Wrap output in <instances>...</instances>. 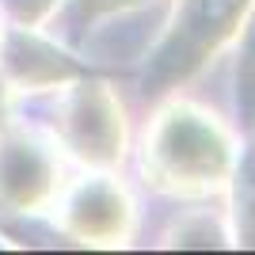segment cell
Returning <instances> with one entry per match:
<instances>
[{
  "label": "cell",
  "mask_w": 255,
  "mask_h": 255,
  "mask_svg": "<svg viewBox=\"0 0 255 255\" xmlns=\"http://www.w3.org/2000/svg\"><path fill=\"white\" fill-rule=\"evenodd\" d=\"M233 168V145L213 115L194 107H171L156 118L145 149V171L175 191H213Z\"/></svg>",
  "instance_id": "obj_1"
},
{
  "label": "cell",
  "mask_w": 255,
  "mask_h": 255,
  "mask_svg": "<svg viewBox=\"0 0 255 255\" xmlns=\"http://www.w3.org/2000/svg\"><path fill=\"white\" fill-rule=\"evenodd\" d=\"M61 133L92 164H115L122 156V111L103 84H84L61 111Z\"/></svg>",
  "instance_id": "obj_2"
},
{
  "label": "cell",
  "mask_w": 255,
  "mask_h": 255,
  "mask_svg": "<svg viewBox=\"0 0 255 255\" xmlns=\"http://www.w3.org/2000/svg\"><path fill=\"white\" fill-rule=\"evenodd\" d=\"M65 221L80 240L92 244H115L118 236H126L129 225V206L126 194L118 191L115 183L92 179L84 187H76L65 202Z\"/></svg>",
  "instance_id": "obj_3"
},
{
  "label": "cell",
  "mask_w": 255,
  "mask_h": 255,
  "mask_svg": "<svg viewBox=\"0 0 255 255\" xmlns=\"http://www.w3.org/2000/svg\"><path fill=\"white\" fill-rule=\"evenodd\" d=\"M244 4L248 0H183V23L164 61L171 69H191L206 46L221 42L233 31V19L244 11Z\"/></svg>",
  "instance_id": "obj_4"
},
{
  "label": "cell",
  "mask_w": 255,
  "mask_h": 255,
  "mask_svg": "<svg viewBox=\"0 0 255 255\" xmlns=\"http://www.w3.org/2000/svg\"><path fill=\"white\" fill-rule=\"evenodd\" d=\"M53 191V164L31 141H8L0 149V198L15 210H31Z\"/></svg>",
  "instance_id": "obj_5"
},
{
  "label": "cell",
  "mask_w": 255,
  "mask_h": 255,
  "mask_svg": "<svg viewBox=\"0 0 255 255\" xmlns=\"http://www.w3.org/2000/svg\"><path fill=\"white\" fill-rule=\"evenodd\" d=\"M244 80L248 92H255V27L248 31V53H244Z\"/></svg>",
  "instance_id": "obj_6"
},
{
  "label": "cell",
  "mask_w": 255,
  "mask_h": 255,
  "mask_svg": "<svg viewBox=\"0 0 255 255\" xmlns=\"http://www.w3.org/2000/svg\"><path fill=\"white\" fill-rule=\"evenodd\" d=\"M0 107H4V92H0Z\"/></svg>",
  "instance_id": "obj_7"
}]
</instances>
